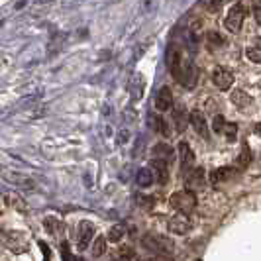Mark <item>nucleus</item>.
Segmentation results:
<instances>
[{
  "label": "nucleus",
  "mask_w": 261,
  "mask_h": 261,
  "mask_svg": "<svg viewBox=\"0 0 261 261\" xmlns=\"http://www.w3.org/2000/svg\"><path fill=\"white\" fill-rule=\"evenodd\" d=\"M143 261H173V259L167 257V255H149V257H145Z\"/></svg>",
  "instance_id": "obj_30"
},
{
  "label": "nucleus",
  "mask_w": 261,
  "mask_h": 261,
  "mask_svg": "<svg viewBox=\"0 0 261 261\" xmlns=\"http://www.w3.org/2000/svg\"><path fill=\"white\" fill-rule=\"evenodd\" d=\"M169 232L171 234H175V236H183V234H187L190 230V220L189 216H185V214H177V216H173L171 220H169Z\"/></svg>",
  "instance_id": "obj_8"
},
{
  "label": "nucleus",
  "mask_w": 261,
  "mask_h": 261,
  "mask_svg": "<svg viewBox=\"0 0 261 261\" xmlns=\"http://www.w3.org/2000/svg\"><path fill=\"white\" fill-rule=\"evenodd\" d=\"M179 159H181V165H183L185 173L194 167V151L190 149V145L187 142L179 143Z\"/></svg>",
  "instance_id": "obj_14"
},
{
  "label": "nucleus",
  "mask_w": 261,
  "mask_h": 261,
  "mask_svg": "<svg viewBox=\"0 0 261 261\" xmlns=\"http://www.w3.org/2000/svg\"><path fill=\"white\" fill-rule=\"evenodd\" d=\"M149 171L153 173V179L159 183V185H165L169 181V165L163 161H157V159H151L149 161Z\"/></svg>",
  "instance_id": "obj_12"
},
{
  "label": "nucleus",
  "mask_w": 261,
  "mask_h": 261,
  "mask_svg": "<svg viewBox=\"0 0 261 261\" xmlns=\"http://www.w3.org/2000/svg\"><path fill=\"white\" fill-rule=\"evenodd\" d=\"M220 6H222V4H220V2H212V4H206V8H208V10H220Z\"/></svg>",
  "instance_id": "obj_31"
},
{
  "label": "nucleus",
  "mask_w": 261,
  "mask_h": 261,
  "mask_svg": "<svg viewBox=\"0 0 261 261\" xmlns=\"http://www.w3.org/2000/svg\"><path fill=\"white\" fill-rule=\"evenodd\" d=\"M206 46H208V49L220 48V46H224V38L218 32H208L206 34Z\"/></svg>",
  "instance_id": "obj_23"
},
{
  "label": "nucleus",
  "mask_w": 261,
  "mask_h": 261,
  "mask_svg": "<svg viewBox=\"0 0 261 261\" xmlns=\"http://www.w3.org/2000/svg\"><path fill=\"white\" fill-rule=\"evenodd\" d=\"M253 18H255V22L261 26V2H255V4H253Z\"/></svg>",
  "instance_id": "obj_29"
},
{
  "label": "nucleus",
  "mask_w": 261,
  "mask_h": 261,
  "mask_svg": "<svg viewBox=\"0 0 261 261\" xmlns=\"http://www.w3.org/2000/svg\"><path fill=\"white\" fill-rule=\"evenodd\" d=\"M212 83L220 91H228L234 85V73L226 67H216L212 73Z\"/></svg>",
  "instance_id": "obj_6"
},
{
  "label": "nucleus",
  "mask_w": 261,
  "mask_h": 261,
  "mask_svg": "<svg viewBox=\"0 0 261 261\" xmlns=\"http://www.w3.org/2000/svg\"><path fill=\"white\" fill-rule=\"evenodd\" d=\"M120 257L122 259H130V261H136V253H134V249L132 247H122V249H118Z\"/></svg>",
  "instance_id": "obj_28"
},
{
  "label": "nucleus",
  "mask_w": 261,
  "mask_h": 261,
  "mask_svg": "<svg viewBox=\"0 0 261 261\" xmlns=\"http://www.w3.org/2000/svg\"><path fill=\"white\" fill-rule=\"evenodd\" d=\"M6 243H8V247L10 249H14L16 253H22V251H26V247H28V241H26L24 237H22V234H6Z\"/></svg>",
  "instance_id": "obj_16"
},
{
  "label": "nucleus",
  "mask_w": 261,
  "mask_h": 261,
  "mask_svg": "<svg viewBox=\"0 0 261 261\" xmlns=\"http://www.w3.org/2000/svg\"><path fill=\"white\" fill-rule=\"evenodd\" d=\"M189 124L192 126V130L202 136L204 140H208V126H206V120H204V114L200 110H192L189 114Z\"/></svg>",
  "instance_id": "obj_9"
},
{
  "label": "nucleus",
  "mask_w": 261,
  "mask_h": 261,
  "mask_svg": "<svg viewBox=\"0 0 261 261\" xmlns=\"http://www.w3.org/2000/svg\"><path fill=\"white\" fill-rule=\"evenodd\" d=\"M151 155H153V159L163 161L167 165L173 163V159H175V151H173V147L169 143H157V145H153Z\"/></svg>",
  "instance_id": "obj_10"
},
{
  "label": "nucleus",
  "mask_w": 261,
  "mask_h": 261,
  "mask_svg": "<svg viewBox=\"0 0 261 261\" xmlns=\"http://www.w3.org/2000/svg\"><path fill=\"white\" fill-rule=\"evenodd\" d=\"M171 106H173V93L169 87H161L155 96V108L159 112H167V110H171Z\"/></svg>",
  "instance_id": "obj_13"
},
{
  "label": "nucleus",
  "mask_w": 261,
  "mask_h": 261,
  "mask_svg": "<svg viewBox=\"0 0 261 261\" xmlns=\"http://www.w3.org/2000/svg\"><path fill=\"white\" fill-rule=\"evenodd\" d=\"M185 183H187L189 190L202 187L204 185V169L202 167H192L190 171L185 173Z\"/></svg>",
  "instance_id": "obj_11"
},
{
  "label": "nucleus",
  "mask_w": 261,
  "mask_h": 261,
  "mask_svg": "<svg viewBox=\"0 0 261 261\" xmlns=\"http://www.w3.org/2000/svg\"><path fill=\"white\" fill-rule=\"evenodd\" d=\"M153 181L155 179H153V173L149 171V167H143V169L138 171V185L140 187H149Z\"/></svg>",
  "instance_id": "obj_22"
},
{
  "label": "nucleus",
  "mask_w": 261,
  "mask_h": 261,
  "mask_svg": "<svg viewBox=\"0 0 261 261\" xmlns=\"http://www.w3.org/2000/svg\"><path fill=\"white\" fill-rule=\"evenodd\" d=\"M249 161H251V151H249L247 143H243V145H241L239 159H237V167H239V169H245V167L249 165Z\"/></svg>",
  "instance_id": "obj_24"
},
{
  "label": "nucleus",
  "mask_w": 261,
  "mask_h": 261,
  "mask_svg": "<svg viewBox=\"0 0 261 261\" xmlns=\"http://www.w3.org/2000/svg\"><path fill=\"white\" fill-rule=\"evenodd\" d=\"M143 245L149 251H153L155 255H167V257H169V253L175 247L173 239L167 236H161V234H147V236H143Z\"/></svg>",
  "instance_id": "obj_3"
},
{
  "label": "nucleus",
  "mask_w": 261,
  "mask_h": 261,
  "mask_svg": "<svg viewBox=\"0 0 261 261\" xmlns=\"http://www.w3.org/2000/svg\"><path fill=\"white\" fill-rule=\"evenodd\" d=\"M245 57H247L251 63L261 65V38H255L253 44L245 49Z\"/></svg>",
  "instance_id": "obj_18"
},
{
  "label": "nucleus",
  "mask_w": 261,
  "mask_h": 261,
  "mask_svg": "<svg viewBox=\"0 0 261 261\" xmlns=\"http://www.w3.org/2000/svg\"><path fill=\"white\" fill-rule=\"evenodd\" d=\"M230 98H232V102L236 104L237 108H247V106L251 104V96L247 95L245 91H241V89H236Z\"/></svg>",
  "instance_id": "obj_19"
},
{
  "label": "nucleus",
  "mask_w": 261,
  "mask_h": 261,
  "mask_svg": "<svg viewBox=\"0 0 261 261\" xmlns=\"http://www.w3.org/2000/svg\"><path fill=\"white\" fill-rule=\"evenodd\" d=\"M243 18H245V6L243 4H234L230 10H228V16L224 18V26L228 32L237 34L243 26Z\"/></svg>",
  "instance_id": "obj_4"
},
{
  "label": "nucleus",
  "mask_w": 261,
  "mask_h": 261,
  "mask_svg": "<svg viewBox=\"0 0 261 261\" xmlns=\"http://www.w3.org/2000/svg\"><path fill=\"white\" fill-rule=\"evenodd\" d=\"M44 228H46V232H48L49 236L53 237L63 236V222L57 220V218H53V216H49V218L44 220Z\"/></svg>",
  "instance_id": "obj_17"
},
{
  "label": "nucleus",
  "mask_w": 261,
  "mask_h": 261,
  "mask_svg": "<svg viewBox=\"0 0 261 261\" xmlns=\"http://www.w3.org/2000/svg\"><path fill=\"white\" fill-rule=\"evenodd\" d=\"M167 65H169V71L171 75L177 79V83H181L183 87L187 89H194L196 87V81H198V73L196 67L190 59V55L187 53V48L173 42L169 46L167 51Z\"/></svg>",
  "instance_id": "obj_1"
},
{
  "label": "nucleus",
  "mask_w": 261,
  "mask_h": 261,
  "mask_svg": "<svg viewBox=\"0 0 261 261\" xmlns=\"http://www.w3.org/2000/svg\"><path fill=\"white\" fill-rule=\"evenodd\" d=\"M126 232H128V230H126V226H124V224H114V226L108 230V234H106L108 237H106V239H108V241H112V243H116V241H120L122 237L126 236Z\"/></svg>",
  "instance_id": "obj_21"
},
{
  "label": "nucleus",
  "mask_w": 261,
  "mask_h": 261,
  "mask_svg": "<svg viewBox=\"0 0 261 261\" xmlns=\"http://www.w3.org/2000/svg\"><path fill=\"white\" fill-rule=\"evenodd\" d=\"M212 130L216 134H220V136H224L228 142H234L236 140V134H237V126L236 124H232V122H226L224 116H214L212 120Z\"/></svg>",
  "instance_id": "obj_5"
},
{
  "label": "nucleus",
  "mask_w": 261,
  "mask_h": 261,
  "mask_svg": "<svg viewBox=\"0 0 261 261\" xmlns=\"http://www.w3.org/2000/svg\"><path fill=\"white\" fill-rule=\"evenodd\" d=\"M153 128L159 132V134H163L165 138L171 136V128H169V122L163 118H155V124H153Z\"/></svg>",
  "instance_id": "obj_25"
},
{
  "label": "nucleus",
  "mask_w": 261,
  "mask_h": 261,
  "mask_svg": "<svg viewBox=\"0 0 261 261\" xmlns=\"http://www.w3.org/2000/svg\"><path fill=\"white\" fill-rule=\"evenodd\" d=\"M255 134H259V136H261V124L257 126V128H255Z\"/></svg>",
  "instance_id": "obj_32"
},
{
  "label": "nucleus",
  "mask_w": 261,
  "mask_h": 261,
  "mask_svg": "<svg viewBox=\"0 0 261 261\" xmlns=\"http://www.w3.org/2000/svg\"><path fill=\"white\" fill-rule=\"evenodd\" d=\"M106 245H108V239L106 236H96L95 241H93V257H102L104 251H106Z\"/></svg>",
  "instance_id": "obj_20"
},
{
  "label": "nucleus",
  "mask_w": 261,
  "mask_h": 261,
  "mask_svg": "<svg viewBox=\"0 0 261 261\" xmlns=\"http://www.w3.org/2000/svg\"><path fill=\"white\" fill-rule=\"evenodd\" d=\"M175 124H177V132H185V128H187V114H185V110H175Z\"/></svg>",
  "instance_id": "obj_26"
},
{
  "label": "nucleus",
  "mask_w": 261,
  "mask_h": 261,
  "mask_svg": "<svg viewBox=\"0 0 261 261\" xmlns=\"http://www.w3.org/2000/svg\"><path fill=\"white\" fill-rule=\"evenodd\" d=\"M6 179H8V181H12V183H16V185H26V187H34V183H32L30 179H26V177H20V175H6Z\"/></svg>",
  "instance_id": "obj_27"
},
{
  "label": "nucleus",
  "mask_w": 261,
  "mask_h": 261,
  "mask_svg": "<svg viewBox=\"0 0 261 261\" xmlns=\"http://www.w3.org/2000/svg\"><path fill=\"white\" fill-rule=\"evenodd\" d=\"M234 175H236L234 167H220V169H214L210 173V181H212V185H222V183L230 181Z\"/></svg>",
  "instance_id": "obj_15"
},
{
  "label": "nucleus",
  "mask_w": 261,
  "mask_h": 261,
  "mask_svg": "<svg viewBox=\"0 0 261 261\" xmlns=\"http://www.w3.org/2000/svg\"><path fill=\"white\" fill-rule=\"evenodd\" d=\"M93 236H95V224L89 222V220H83L81 226H79V249L85 251L89 247V243L93 241Z\"/></svg>",
  "instance_id": "obj_7"
},
{
  "label": "nucleus",
  "mask_w": 261,
  "mask_h": 261,
  "mask_svg": "<svg viewBox=\"0 0 261 261\" xmlns=\"http://www.w3.org/2000/svg\"><path fill=\"white\" fill-rule=\"evenodd\" d=\"M169 204H171L173 210H177L179 214L189 216V214L196 208V194H194V190H189V189L177 190V192L171 194Z\"/></svg>",
  "instance_id": "obj_2"
}]
</instances>
